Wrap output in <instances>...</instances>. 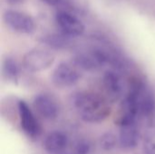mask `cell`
Here are the masks:
<instances>
[{"label":"cell","mask_w":155,"mask_h":154,"mask_svg":"<svg viewBox=\"0 0 155 154\" xmlns=\"http://www.w3.org/2000/svg\"><path fill=\"white\" fill-rule=\"evenodd\" d=\"M72 103L80 117L86 123H101L111 113L109 101L105 97L91 92L75 93L72 97Z\"/></svg>","instance_id":"obj_1"},{"label":"cell","mask_w":155,"mask_h":154,"mask_svg":"<svg viewBox=\"0 0 155 154\" xmlns=\"http://www.w3.org/2000/svg\"><path fill=\"white\" fill-rule=\"evenodd\" d=\"M126 94L134 101L139 118H152L155 112V97L152 90L144 83L134 82Z\"/></svg>","instance_id":"obj_2"},{"label":"cell","mask_w":155,"mask_h":154,"mask_svg":"<svg viewBox=\"0 0 155 154\" xmlns=\"http://www.w3.org/2000/svg\"><path fill=\"white\" fill-rule=\"evenodd\" d=\"M55 55L49 48L36 47L27 51L22 58L23 67L30 73H40L49 69L54 63Z\"/></svg>","instance_id":"obj_3"},{"label":"cell","mask_w":155,"mask_h":154,"mask_svg":"<svg viewBox=\"0 0 155 154\" xmlns=\"http://www.w3.org/2000/svg\"><path fill=\"white\" fill-rule=\"evenodd\" d=\"M81 77V70L74 64L62 62L54 69L51 80L58 88H69L78 84Z\"/></svg>","instance_id":"obj_4"},{"label":"cell","mask_w":155,"mask_h":154,"mask_svg":"<svg viewBox=\"0 0 155 154\" xmlns=\"http://www.w3.org/2000/svg\"><path fill=\"white\" fill-rule=\"evenodd\" d=\"M54 22L60 32L73 38L83 35L85 31L84 23L70 10L59 9L55 13Z\"/></svg>","instance_id":"obj_5"},{"label":"cell","mask_w":155,"mask_h":154,"mask_svg":"<svg viewBox=\"0 0 155 154\" xmlns=\"http://www.w3.org/2000/svg\"><path fill=\"white\" fill-rule=\"evenodd\" d=\"M105 98L112 103L123 100L125 94V83L122 74L115 69L107 70L102 80Z\"/></svg>","instance_id":"obj_6"},{"label":"cell","mask_w":155,"mask_h":154,"mask_svg":"<svg viewBox=\"0 0 155 154\" xmlns=\"http://www.w3.org/2000/svg\"><path fill=\"white\" fill-rule=\"evenodd\" d=\"M3 20L7 27L19 34H29L35 28V24L32 16L18 10H5L3 14Z\"/></svg>","instance_id":"obj_7"},{"label":"cell","mask_w":155,"mask_h":154,"mask_svg":"<svg viewBox=\"0 0 155 154\" xmlns=\"http://www.w3.org/2000/svg\"><path fill=\"white\" fill-rule=\"evenodd\" d=\"M17 109L21 128L24 133L32 139L37 138L41 134V126L27 103L20 100L17 103Z\"/></svg>","instance_id":"obj_8"},{"label":"cell","mask_w":155,"mask_h":154,"mask_svg":"<svg viewBox=\"0 0 155 154\" xmlns=\"http://www.w3.org/2000/svg\"><path fill=\"white\" fill-rule=\"evenodd\" d=\"M35 112L44 119L53 121L59 114V107L56 101L47 93H39L33 100Z\"/></svg>","instance_id":"obj_9"},{"label":"cell","mask_w":155,"mask_h":154,"mask_svg":"<svg viewBox=\"0 0 155 154\" xmlns=\"http://www.w3.org/2000/svg\"><path fill=\"white\" fill-rule=\"evenodd\" d=\"M137 122H127L119 125V143L122 148L132 150L137 146L140 139V130Z\"/></svg>","instance_id":"obj_10"},{"label":"cell","mask_w":155,"mask_h":154,"mask_svg":"<svg viewBox=\"0 0 155 154\" xmlns=\"http://www.w3.org/2000/svg\"><path fill=\"white\" fill-rule=\"evenodd\" d=\"M68 137L65 133L54 131L50 133L44 143V147L49 154H64L68 147Z\"/></svg>","instance_id":"obj_11"},{"label":"cell","mask_w":155,"mask_h":154,"mask_svg":"<svg viewBox=\"0 0 155 154\" xmlns=\"http://www.w3.org/2000/svg\"><path fill=\"white\" fill-rule=\"evenodd\" d=\"M74 39L62 32L51 33L40 37L39 41L49 49L54 50H67L74 45Z\"/></svg>","instance_id":"obj_12"},{"label":"cell","mask_w":155,"mask_h":154,"mask_svg":"<svg viewBox=\"0 0 155 154\" xmlns=\"http://www.w3.org/2000/svg\"><path fill=\"white\" fill-rule=\"evenodd\" d=\"M2 74L4 78L12 83L17 84L20 79V67L18 63L11 56H6L2 62Z\"/></svg>","instance_id":"obj_13"},{"label":"cell","mask_w":155,"mask_h":154,"mask_svg":"<svg viewBox=\"0 0 155 154\" xmlns=\"http://www.w3.org/2000/svg\"><path fill=\"white\" fill-rule=\"evenodd\" d=\"M101 146L104 151H112L117 144V138L112 133H104L100 140Z\"/></svg>","instance_id":"obj_14"},{"label":"cell","mask_w":155,"mask_h":154,"mask_svg":"<svg viewBox=\"0 0 155 154\" xmlns=\"http://www.w3.org/2000/svg\"><path fill=\"white\" fill-rule=\"evenodd\" d=\"M143 152L144 154H155V135L151 132L146 133L144 136Z\"/></svg>","instance_id":"obj_15"},{"label":"cell","mask_w":155,"mask_h":154,"mask_svg":"<svg viewBox=\"0 0 155 154\" xmlns=\"http://www.w3.org/2000/svg\"><path fill=\"white\" fill-rule=\"evenodd\" d=\"M90 151H91V145L90 143L85 141V140H82L80 141L75 148H74V154H89L90 153Z\"/></svg>","instance_id":"obj_16"},{"label":"cell","mask_w":155,"mask_h":154,"mask_svg":"<svg viewBox=\"0 0 155 154\" xmlns=\"http://www.w3.org/2000/svg\"><path fill=\"white\" fill-rule=\"evenodd\" d=\"M43 3L51 5V6H54V7H60L63 8L64 7H68L69 6V1L68 0H40Z\"/></svg>","instance_id":"obj_17"},{"label":"cell","mask_w":155,"mask_h":154,"mask_svg":"<svg viewBox=\"0 0 155 154\" xmlns=\"http://www.w3.org/2000/svg\"><path fill=\"white\" fill-rule=\"evenodd\" d=\"M5 1L11 5H20L23 4L25 0H5Z\"/></svg>","instance_id":"obj_18"},{"label":"cell","mask_w":155,"mask_h":154,"mask_svg":"<svg viewBox=\"0 0 155 154\" xmlns=\"http://www.w3.org/2000/svg\"><path fill=\"white\" fill-rule=\"evenodd\" d=\"M73 154H74V153H73Z\"/></svg>","instance_id":"obj_19"}]
</instances>
